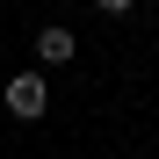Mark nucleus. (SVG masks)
Instances as JSON below:
<instances>
[{"label": "nucleus", "instance_id": "nucleus-1", "mask_svg": "<svg viewBox=\"0 0 159 159\" xmlns=\"http://www.w3.org/2000/svg\"><path fill=\"white\" fill-rule=\"evenodd\" d=\"M43 109H51V87H43V72H15V80H7V116L36 123Z\"/></svg>", "mask_w": 159, "mask_h": 159}, {"label": "nucleus", "instance_id": "nucleus-2", "mask_svg": "<svg viewBox=\"0 0 159 159\" xmlns=\"http://www.w3.org/2000/svg\"><path fill=\"white\" fill-rule=\"evenodd\" d=\"M72 51H80V43H72V29H58V22H51V29L36 36V58H43V65H65Z\"/></svg>", "mask_w": 159, "mask_h": 159}]
</instances>
